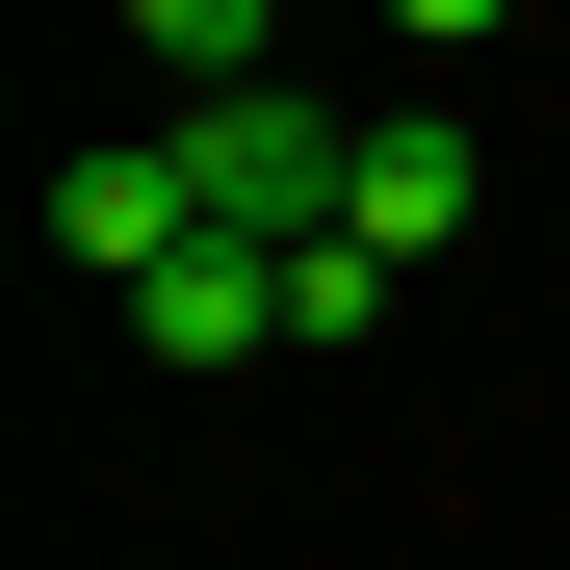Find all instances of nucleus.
Here are the masks:
<instances>
[{"instance_id":"nucleus-5","label":"nucleus","mask_w":570,"mask_h":570,"mask_svg":"<svg viewBox=\"0 0 570 570\" xmlns=\"http://www.w3.org/2000/svg\"><path fill=\"white\" fill-rule=\"evenodd\" d=\"M390 312V234H285V337H363Z\"/></svg>"},{"instance_id":"nucleus-6","label":"nucleus","mask_w":570,"mask_h":570,"mask_svg":"<svg viewBox=\"0 0 570 570\" xmlns=\"http://www.w3.org/2000/svg\"><path fill=\"white\" fill-rule=\"evenodd\" d=\"M130 27H156L181 78H259V0H130Z\"/></svg>"},{"instance_id":"nucleus-7","label":"nucleus","mask_w":570,"mask_h":570,"mask_svg":"<svg viewBox=\"0 0 570 570\" xmlns=\"http://www.w3.org/2000/svg\"><path fill=\"white\" fill-rule=\"evenodd\" d=\"M390 27H415V52H493V27H519V0H390Z\"/></svg>"},{"instance_id":"nucleus-4","label":"nucleus","mask_w":570,"mask_h":570,"mask_svg":"<svg viewBox=\"0 0 570 570\" xmlns=\"http://www.w3.org/2000/svg\"><path fill=\"white\" fill-rule=\"evenodd\" d=\"M337 234L441 259V234H466V130H441V105H415V130H363V208H337Z\"/></svg>"},{"instance_id":"nucleus-2","label":"nucleus","mask_w":570,"mask_h":570,"mask_svg":"<svg viewBox=\"0 0 570 570\" xmlns=\"http://www.w3.org/2000/svg\"><path fill=\"white\" fill-rule=\"evenodd\" d=\"M130 337H156V363H259V337H285V234H181V259L130 285Z\"/></svg>"},{"instance_id":"nucleus-1","label":"nucleus","mask_w":570,"mask_h":570,"mask_svg":"<svg viewBox=\"0 0 570 570\" xmlns=\"http://www.w3.org/2000/svg\"><path fill=\"white\" fill-rule=\"evenodd\" d=\"M156 156L208 181V234H337V208H363V130H312L285 78H208V105H181Z\"/></svg>"},{"instance_id":"nucleus-3","label":"nucleus","mask_w":570,"mask_h":570,"mask_svg":"<svg viewBox=\"0 0 570 570\" xmlns=\"http://www.w3.org/2000/svg\"><path fill=\"white\" fill-rule=\"evenodd\" d=\"M52 234L105 259V285H156L181 234H208V181H181V156H78V181H52Z\"/></svg>"}]
</instances>
